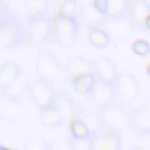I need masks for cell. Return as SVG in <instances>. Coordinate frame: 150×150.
I'll use <instances>...</instances> for the list:
<instances>
[{
  "label": "cell",
  "mask_w": 150,
  "mask_h": 150,
  "mask_svg": "<svg viewBox=\"0 0 150 150\" xmlns=\"http://www.w3.org/2000/svg\"><path fill=\"white\" fill-rule=\"evenodd\" d=\"M26 43L32 46L45 45L52 40V19L46 14L28 16L25 27Z\"/></svg>",
  "instance_id": "cell-1"
},
{
  "label": "cell",
  "mask_w": 150,
  "mask_h": 150,
  "mask_svg": "<svg viewBox=\"0 0 150 150\" xmlns=\"http://www.w3.org/2000/svg\"><path fill=\"white\" fill-rule=\"evenodd\" d=\"M79 21L77 18H68L61 14L52 19V39L63 47L73 46L77 40Z\"/></svg>",
  "instance_id": "cell-2"
},
{
  "label": "cell",
  "mask_w": 150,
  "mask_h": 150,
  "mask_svg": "<svg viewBox=\"0 0 150 150\" xmlns=\"http://www.w3.org/2000/svg\"><path fill=\"white\" fill-rule=\"evenodd\" d=\"M100 118L103 128L118 134L129 130L130 127V112L120 104L111 103L100 109Z\"/></svg>",
  "instance_id": "cell-3"
},
{
  "label": "cell",
  "mask_w": 150,
  "mask_h": 150,
  "mask_svg": "<svg viewBox=\"0 0 150 150\" xmlns=\"http://www.w3.org/2000/svg\"><path fill=\"white\" fill-rule=\"evenodd\" d=\"M26 43L25 28L14 16H9L0 22V49L14 50Z\"/></svg>",
  "instance_id": "cell-4"
},
{
  "label": "cell",
  "mask_w": 150,
  "mask_h": 150,
  "mask_svg": "<svg viewBox=\"0 0 150 150\" xmlns=\"http://www.w3.org/2000/svg\"><path fill=\"white\" fill-rule=\"evenodd\" d=\"M33 68L38 79L47 81L52 84L61 77L62 73L57 57L50 52H40L33 61Z\"/></svg>",
  "instance_id": "cell-5"
},
{
  "label": "cell",
  "mask_w": 150,
  "mask_h": 150,
  "mask_svg": "<svg viewBox=\"0 0 150 150\" xmlns=\"http://www.w3.org/2000/svg\"><path fill=\"white\" fill-rule=\"evenodd\" d=\"M115 95L125 104L136 102L141 95V84L138 79L130 71L118 73L114 82Z\"/></svg>",
  "instance_id": "cell-6"
},
{
  "label": "cell",
  "mask_w": 150,
  "mask_h": 150,
  "mask_svg": "<svg viewBox=\"0 0 150 150\" xmlns=\"http://www.w3.org/2000/svg\"><path fill=\"white\" fill-rule=\"evenodd\" d=\"M101 27L105 30L110 38V41L122 42L131 36L136 26L132 23L128 14H125L117 16H104Z\"/></svg>",
  "instance_id": "cell-7"
},
{
  "label": "cell",
  "mask_w": 150,
  "mask_h": 150,
  "mask_svg": "<svg viewBox=\"0 0 150 150\" xmlns=\"http://www.w3.org/2000/svg\"><path fill=\"white\" fill-rule=\"evenodd\" d=\"M28 94L32 103L38 109H41L56 100V93L54 90L53 84L38 77L29 83Z\"/></svg>",
  "instance_id": "cell-8"
},
{
  "label": "cell",
  "mask_w": 150,
  "mask_h": 150,
  "mask_svg": "<svg viewBox=\"0 0 150 150\" xmlns=\"http://www.w3.org/2000/svg\"><path fill=\"white\" fill-rule=\"evenodd\" d=\"M88 96H89L90 101L98 109L107 107V105L114 103V100L116 96L115 89H114V83H108V82L96 79Z\"/></svg>",
  "instance_id": "cell-9"
},
{
  "label": "cell",
  "mask_w": 150,
  "mask_h": 150,
  "mask_svg": "<svg viewBox=\"0 0 150 150\" xmlns=\"http://www.w3.org/2000/svg\"><path fill=\"white\" fill-rule=\"evenodd\" d=\"M23 114L21 100L0 94V118L6 123H16Z\"/></svg>",
  "instance_id": "cell-10"
},
{
  "label": "cell",
  "mask_w": 150,
  "mask_h": 150,
  "mask_svg": "<svg viewBox=\"0 0 150 150\" xmlns=\"http://www.w3.org/2000/svg\"><path fill=\"white\" fill-rule=\"evenodd\" d=\"M90 150H122L121 134L111 130H101L91 136Z\"/></svg>",
  "instance_id": "cell-11"
},
{
  "label": "cell",
  "mask_w": 150,
  "mask_h": 150,
  "mask_svg": "<svg viewBox=\"0 0 150 150\" xmlns=\"http://www.w3.org/2000/svg\"><path fill=\"white\" fill-rule=\"evenodd\" d=\"M91 64H93V74L95 75L96 79L108 83L115 82L118 70L116 68L115 62L111 59L105 56H98L91 62Z\"/></svg>",
  "instance_id": "cell-12"
},
{
  "label": "cell",
  "mask_w": 150,
  "mask_h": 150,
  "mask_svg": "<svg viewBox=\"0 0 150 150\" xmlns=\"http://www.w3.org/2000/svg\"><path fill=\"white\" fill-rule=\"evenodd\" d=\"M39 121L46 128H57L64 122V115L56 101L39 109Z\"/></svg>",
  "instance_id": "cell-13"
},
{
  "label": "cell",
  "mask_w": 150,
  "mask_h": 150,
  "mask_svg": "<svg viewBox=\"0 0 150 150\" xmlns=\"http://www.w3.org/2000/svg\"><path fill=\"white\" fill-rule=\"evenodd\" d=\"M150 15V4L148 0H130L128 16L135 26L144 28L145 19Z\"/></svg>",
  "instance_id": "cell-14"
},
{
  "label": "cell",
  "mask_w": 150,
  "mask_h": 150,
  "mask_svg": "<svg viewBox=\"0 0 150 150\" xmlns=\"http://www.w3.org/2000/svg\"><path fill=\"white\" fill-rule=\"evenodd\" d=\"M64 68H66V71L70 79L79 76V75L87 74V73H93L91 62L89 60H87L86 57L79 56V55L68 57L66 60Z\"/></svg>",
  "instance_id": "cell-15"
},
{
  "label": "cell",
  "mask_w": 150,
  "mask_h": 150,
  "mask_svg": "<svg viewBox=\"0 0 150 150\" xmlns=\"http://www.w3.org/2000/svg\"><path fill=\"white\" fill-rule=\"evenodd\" d=\"M29 76L27 74V71H25L23 69L20 70L19 75L14 79V81L1 93L11 96V97H14V98H18V100H21L26 93L28 91V88H29Z\"/></svg>",
  "instance_id": "cell-16"
},
{
  "label": "cell",
  "mask_w": 150,
  "mask_h": 150,
  "mask_svg": "<svg viewBox=\"0 0 150 150\" xmlns=\"http://www.w3.org/2000/svg\"><path fill=\"white\" fill-rule=\"evenodd\" d=\"M130 127L137 132L150 131V107H138L130 112Z\"/></svg>",
  "instance_id": "cell-17"
},
{
  "label": "cell",
  "mask_w": 150,
  "mask_h": 150,
  "mask_svg": "<svg viewBox=\"0 0 150 150\" xmlns=\"http://www.w3.org/2000/svg\"><path fill=\"white\" fill-rule=\"evenodd\" d=\"M76 18H80L84 23L88 26H101L104 15H102L93 5V2H87L80 6L77 9V15Z\"/></svg>",
  "instance_id": "cell-18"
},
{
  "label": "cell",
  "mask_w": 150,
  "mask_h": 150,
  "mask_svg": "<svg viewBox=\"0 0 150 150\" xmlns=\"http://www.w3.org/2000/svg\"><path fill=\"white\" fill-rule=\"evenodd\" d=\"M74 117L79 118L80 121H82L87 128L89 129L90 134L91 135H95L97 134L98 131H101L102 129V122H101V118H100V115L95 114L94 111L91 110H87V109H76L73 114ZM71 116V117H73Z\"/></svg>",
  "instance_id": "cell-19"
},
{
  "label": "cell",
  "mask_w": 150,
  "mask_h": 150,
  "mask_svg": "<svg viewBox=\"0 0 150 150\" xmlns=\"http://www.w3.org/2000/svg\"><path fill=\"white\" fill-rule=\"evenodd\" d=\"M21 67L14 61H6L0 64V91H4L19 75Z\"/></svg>",
  "instance_id": "cell-20"
},
{
  "label": "cell",
  "mask_w": 150,
  "mask_h": 150,
  "mask_svg": "<svg viewBox=\"0 0 150 150\" xmlns=\"http://www.w3.org/2000/svg\"><path fill=\"white\" fill-rule=\"evenodd\" d=\"M87 39L93 47L100 49L108 47L110 43V38L101 26H88Z\"/></svg>",
  "instance_id": "cell-21"
},
{
  "label": "cell",
  "mask_w": 150,
  "mask_h": 150,
  "mask_svg": "<svg viewBox=\"0 0 150 150\" xmlns=\"http://www.w3.org/2000/svg\"><path fill=\"white\" fill-rule=\"evenodd\" d=\"M95 75L93 73H87L83 75H79L75 76L73 79H70V86L73 88V90L80 95H88L95 83Z\"/></svg>",
  "instance_id": "cell-22"
},
{
  "label": "cell",
  "mask_w": 150,
  "mask_h": 150,
  "mask_svg": "<svg viewBox=\"0 0 150 150\" xmlns=\"http://www.w3.org/2000/svg\"><path fill=\"white\" fill-rule=\"evenodd\" d=\"M23 8L28 16L46 14L49 7L48 0H22Z\"/></svg>",
  "instance_id": "cell-23"
},
{
  "label": "cell",
  "mask_w": 150,
  "mask_h": 150,
  "mask_svg": "<svg viewBox=\"0 0 150 150\" xmlns=\"http://www.w3.org/2000/svg\"><path fill=\"white\" fill-rule=\"evenodd\" d=\"M25 150H48V141L42 135L32 132L26 137Z\"/></svg>",
  "instance_id": "cell-24"
},
{
  "label": "cell",
  "mask_w": 150,
  "mask_h": 150,
  "mask_svg": "<svg viewBox=\"0 0 150 150\" xmlns=\"http://www.w3.org/2000/svg\"><path fill=\"white\" fill-rule=\"evenodd\" d=\"M69 129H70V136L75 138H89L93 136L89 129L87 128V125L74 116L69 121Z\"/></svg>",
  "instance_id": "cell-25"
},
{
  "label": "cell",
  "mask_w": 150,
  "mask_h": 150,
  "mask_svg": "<svg viewBox=\"0 0 150 150\" xmlns=\"http://www.w3.org/2000/svg\"><path fill=\"white\" fill-rule=\"evenodd\" d=\"M130 0H108V13L105 16H117L128 14Z\"/></svg>",
  "instance_id": "cell-26"
},
{
  "label": "cell",
  "mask_w": 150,
  "mask_h": 150,
  "mask_svg": "<svg viewBox=\"0 0 150 150\" xmlns=\"http://www.w3.org/2000/svg\"><path fill=\"white\" fill-rule=\"evenodd\" d=\"M77 2L76 0H62L59 6V14L68 18H76L77 15Z\"/></svg>",
  "instance_id": "cell-27"
},
{
  "label": "cell",
  "mask_w": 150,
  "mask_h": 150,
  "mask_svg": "<svg viewBox=\"0 0 150 150\" xmlns=\"http://www.w3.org/2000/svg\"><path fill=\"white\" fill-rule=\"evenodd\" d=\"M48 150H71L70 139L67 136H55L48 142Z\"/></svg>",
  "instance_id": "cell-28"
},
{
  "label": "cell",
  "mask_w": 150,
  "mask_h": 150,
  "mask_svg": "<svg viewBox=\"0 0 150 150\" xmlns=\"http://www.w3.org/2000/svg\"><path fill=\"white\" fill-rule=\"evenodd\" d=\"M132 150H150V131L137 132L132 142Z\"/></svg>",
  "instance_id": "cell-29"
},
{
  "label": "cell",
  "mask_w": 150,
  "mask_h": 150,
  "mask_svg": "<svg viewBox=\"0 0 150 150\" xmlns=\"http://www.w3.org/2000/svg\"><path fill=\"white\" fill-rule=\"evenodd\" d=\"M131 49L136 55L142 56V57L148 56L150 54V45H149V42H146L145 40H142V39H137V40L132 41Z\"/></svg>",
  "instance_id": "cell-30"
},
{
  "label": "cell",
  "mask_w": 150,
  "mask_h": 150,
  "mask_svg": "<svg viewBox=\"0 0 150 150\" xmlns=\"http://www.w3.org/2000/svg\"><path fill=\"white\" fill-rule=\"evenodd\" d=\"M70 139V145L71 150H90V139L89 138H75V137H69Z\"/></svg>",
  "instance_id": "cell-31"
},
{
  "label": "cell",
  "mask_w": 150,
  "mask_h": 150,
  "mask_svg": "<svg viewBox=\"0 0 150 150\" xmlns=\"http://www.w3.org/2000/svg\"><path fill=\"white\" fill-rule=\"evenodd\" d=\"M93 5L102 15H104V16L107 15V13H108V0H94Z\"/></svg>",
  "instance_id": "cell-32"
},
{
  "label": "cell",
  "mask_w": 150,
  "mask_h": 150,
  "mask_svg": "<svg viewBox=\"0 0 150 150\" xmlns=\"http://www.w3.org/2000/svg\"><path fill=\"white\" fill-rule=\"evenodd\" d=\"M12 12L9 11V8L2 2V0H0V22H2L4 20H6L7 18L12 16Z\"/></svg>",
  "instance_id": "cell-33"
},
{
  "label": "cell",
  "mask_w": 150,
  "mask_h": 150,
  "mask_svg": "<svg viewBox=\"0 0 150 150\" xmlns=\"http://www.w3.org/2000/svg\"><path fill=\"white\" fill-rule=\"evenodd\" d=\"M144 28L150 33V15L145 19V22H144Z\"/></svg>",
  "instance_id": "cell-34"
},
{
  "label": "cell",
  "mask_w": 150,
  "mask_h": 150,
  "mask_svg": "<svg viewBox=\"0 0 150 150\" xmlns=\"http://www.w3.org/2000/svg\"><path fill=\"white\" fill-rule=\"evenodd\" d=\"M146 73H148V75L150 76V62H149L148 66H146Z\"/></svg>",
  "instance_id": "cell-35"
}]
</instances>
